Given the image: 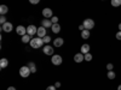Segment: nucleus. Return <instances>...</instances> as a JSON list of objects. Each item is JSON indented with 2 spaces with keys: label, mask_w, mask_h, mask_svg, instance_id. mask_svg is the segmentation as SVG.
<instances>
[{
  "label": "nucleus",
  "mask_w": 121,
  "mask_h": 90,
  "mask_svg": "<svg viewBox=\"0 0 121 90\" xmlns=\"http://www.w3.org/2000/svg\"><path fill=\"white\" fill-rule=\"evenodd\" d=\"M32 48H40V47H44V41L41 37H35V38H32V41L29 42Z\"/></svg>",
  "instance_id": "obj_1"
},
{
  "label": "nucleus",
  "mask_w": 121,
  "mask_h": 90,
  "mask_svg": "<svg viewBox=\"0 0 121 90\" xmlns=\"http://www.w3.org/2000/svg\"><path fill=\"white\" fill-rule=\"evenodd\" d=\"M30 73H32V71H30V68H29L28 65L27 66H22L21 68H19V75H21V77H23V78L29 77Z\"/></svg>",
  "instance_id": "obj_2"
},
{
  "label": "nucleus",
  "mask_w": 121,
  "mask_h": 90,
  "mask_svg": "<svg viewBox=\"0 0 121 90\" xmlns=\"http://www.w3.org/2000/svg\"><path fill=\"white\" fill-rule=\"evenodd\" d=\"M82 24H84L85 29H87V30H91V29H93V28H95V22H93L91 18H87V19H85Z\"/></svg>",
  "instance_id": "obj_3"
},
{
  "label": "nucleus",
  "mask_w": 121,
  "mask_h": 90,
  "mask_svg": "<svg viewBox=\"0 0 121 90\" xmlns=\"http://www.w3.org/2000/svg\"><path fill=\"white\" fill-rule=\"evenodd\" d=\"M51 61H52V64L53 65H56V66H59L60 64H62V56L60 55H58V54H56V55H52V58H51Z\"/></svg>",
  "instance_id": "obj_4"
},
{
  "label": "nucleus",
  "mask_w": 121,
  "mask_h": 90,
  "mask_svg": "<svg viewBox=\"0 0 121 90\" xmlns=\"http://www.w3.org/2000/svg\"><path fill=\"white\" fill-rule=\"evenodd\" d=\"M36 33H38V29H36L35 25H29V26H27V34H28V35L34 36V35H36Z\"/></svg>",
  "instance_id": "obj_5"
},
{
  "label": "nucleus",
  "mask_w": 121,
  "mask_h": 90,
  "mask_svg": "<svg viewBox=\"0 0 121 90\" xmlns=\"http://www.w3.org/2000/svg\"><path fill=\"white\" fill-rule=\"evenodd\" d=\"M43 51H44V53L46 55H53V47L52 46H48V45L44 46L43 47Z\"/></svg>",
  "instance_id": "obj_6"
},
{
  "label": "nucleus",
  "mask_w": 121,
  "mask_h": 90,
  "mask_svg": "<svg viewBox=\"0 0 121 90\" xmlns=\"http://www.w3.org/2000/svg\"><path fill=\"white\" fill-rule=\"evenodd\" d=\"M12 28H13V25L10 23V22H6L5 24L1 25V30H3V31H5V33H10L12 30Z\"/></svg>",
  "instance_id": "obj_7"
},
{
  "label": "nucleus",
  "mask_w": 121,
  "mask_h": 90,
  "mask_svg": "<svg viewBox=\"0 0 121 90\" xmlns=\"http://www.w3.org/2000/svg\"><path fill=\"white\" fill-rule=\"evenodd\" d=\"M16 33H17L18 35L23 36V35H26V34H27V28H26V26H23V25H18V26L16 28Z\"/></svg>",
  "instance_id": "obj_8"
},
{
  "label": "nucleus",
  "mask_w": 121,
  "mask_h": 90,
  "mask_svg": "<svg viewBox=\"0 0 121 90\" xmlns=\"http://www.w3.org/2000/svg\"><path fill=\"white\" fill-rule=\"evenodd\" d=\"M43 16L45 17V18H52L53 16H52V10L51 8H48V7H46V8H44L43 10Z\"/></svg>",
  "instance_id": "obj_9"
},
{
  "label": "nucleus",
  "mask_w": 121,
  "mask_h": 90,
  "mask_svg": "<svg viewBox=\"0 0 121 90\" xmlns=\"http://www.w3.org/2000/svg\"><path fill=\"white\" fill-rule=\"evenodd\" d=\"M36 35H38V37H45L46 36V28L45 26H40V28H38V33H36Z\"/></svg>",
  "instance_id": "obj_10"
},
{
  "label": "nucleus",
  "mask_w": 121,
  "mask_h": 90,
  "mask_svg": "<svg viewBox=\"0 0 121 90\" xmlns=\"http://www.w3.org/2000/svg\"><path fill=\"white\" fill-rule=\"evenodd\" d=\"M84 60H85V54H82V53L75 54V56H74V61L75 63H82Z\"/></svg>",
  "instance_id": "obj_11"
},
{
  "label": "nucleus",
  "mask_w": 121,
  "mask_h": 90,
  "mask_svg": "<svg viewBox=\"0 0 121 90\" xmlns=\"http://www.w3.org/2000/svg\"><path fill=\"white\" fill-rule=\"evenodd\" d=\"M52 24H53V23L51 22V19H48V18H45L44 21L41 22V25H43V26H45L46 29H47V28H51V26H52Z\"/></svg>",
  "instance_id": "obj_12"
},
{
  "label": "nucleus",
  "mask_w": 121,
  "mask_h": 90,
  "mask_svg": "<svg viewBox=\"0 0 121 90\" xmlns=\"http://www.w3.org/2000/svg\"><path fill=\"white\" fill-rule=\"evenodd\" d=\"M63 38L62 37H57V38H55V41H53V46H56V47H62L63 46Z\"/></svg>",
  "instance_id": "obj_13"
},
{
  "label": "nucleus",
  "mask_w": 121,
  "mask_h": 90,
  "mask_svg": "<svg viewBox=\"0 0 121 90\" xmlns=\"http://www.w3.org/2000/svg\"><path fill=\"white\" fill-rule=\"evenodd\" d=\"M51 30H52V33H53V34H58V33L60 31V25H59L58 23H55V24H52Z\"/></svg>",
  "instance_id": "obj_14"
},
{
  "label": "nucleus",
  "mask_w": 121,
  "mask_h": 90,
  "mask_svg": "<svg viewBox=\"0 0 121 90\" xmlns=\"http://www.w3.org/2000/svg\"><path fill=\"white\" fill-rule=\"evenodd\" d=\"M82 54H86V53H90V45H82L81 48H80Z\"/></svg>",
  "instance_id": "obj_15"
},
{
  "label": "nucleus",
  "mask_w": 121,
  "mask_h": 90,
  "mask_svg": "<svg viewBox=\"0 0 121 90\" xmlns=\"http://www.w3.org/2000/svg\"><path fill=\"white\" fill-rule=\"evenodd\" d=\"M7 12H9V7L6 5H1V6H0V13H1V16L6 15Z\"/></svg>",
  "instance_id": "obj_16"
},
{
  "label": "nucleus",
  "mask_w": 121,
  "mask_h": 90,
  "mask_svg": "<svg viewBox=\"0 0 121 90\" xmlns=\"http://www.w3.org/2000/svg\"><path fill=\"white\" fill-rule=\"evenodd\" d=\"M7 65H9V60H7V59L3 58L1 60H0V67H1V68H5V67H7Z\"/></svg>",
  "instance_id": "obj_17"
},
{
  "label": "nucleus",
  "mask_w": 121,
  "mask_h": 90,
  "mask_svg": "<svg viewBox=\"0 0 121 90\" xmlns=\"http://www.w3.org/2000/svg\"><path fill=\"white\" fill-rule=\"evenodd\" d=\"M81 37H82L84 40H87V38L90 37V30H87V29L82 30V31H81Z\"/></svg>",
  "instance_id": "obj_18"
},
{
  "label": "nucleus",
  "mask_w": 121,
  "mask_h": 90,
  "mask_svg": "<svg viewBox=\"0 0 121 90\" xmlns=\"http://www.w3.org/2000/svg\"><path fill=\"white\" fill-rule=\"evenodd\" d=\"M30 41H32V40H30V35L26 34V35L22 36V42H23V43H29Z\"/></svg>",
  "instance_id": "obj_19"
},
{
  "label": "nucleus",
  "mask_w": 121,
  "mask_h": 90,
  "mask_svg": "<svg viewBox=\"0 0 121 90\" xmlns=\"http://www.w3.org/2000/svg\"><path fill=\"white\" fill-rule=\"evenodd\" d=\"M28 66H29V68H30V71H32V73H35V72H36V66H35V64H34L33 61L28 63Z\"/></svg>",
  "instance_id": "obj_20"
},
{
  "label": "nucleus",
  "mask_w": 121,
  "mask_h": 90,
  "mask_svg": "<svg viewBox=\"0 0 121 90\" xmlns=\"http://www.w3.org/2000/svg\"><path fill=\"white\" fill-rule=\"evenodd\" d=\"M112 5H113L114 7L121 6V0H112Z\"/></svg>",
  "instance_id": "obj_21"
},
{
  "label": "nucleus",
  "mask_w": 121,
  "mask_h": 90,
  "mask_svg": "<svg viewBox=\"0 0 121 90\" xmlns=\"http://www.w3.org/2000/svg\"><path fill=\"white\" fill-rule=\"evenodd\" d=\"M107 76H108V78H109V79H114L116 75H115V72L112 70V71H108V75H107Z\"/></svg>",
  "instance_id": "obj_22"
},
{
  "label": "nucleus",
  "mask_w": 121,
  "mask_h": 90,
  "mask_svg": "<svg viewBox=\"0 0 121 90\" xmlns=\"http://www.w3.org/2000/svg\"><path fill=\"white\" fill-rule=\"evenodd\" d=\"M85 60H86V61H91V60H92V54H91V53H86L85 54Z\"/></svg>",
  "instance_id": "obj_23"
},
{
  "label": "nucleus",
  "mask_w": 121,
  "mask_h": 90,
  "mask_svg": "<svg viewBox=\"0 0 121 90\" xmlns=\"http://www.w3.org/2000/svg\"><path fill=\"white\" fill-rule=\"evenodd\" d=\"M43 41H44V43H46V45H47L50 41H51V37H50L48 35H46L45 37H43Z\"/></svg>",
  "instance_id": "obj_24"
},
{
  "label": "nucleus",
  "mask_w": 121,
  "mask_h": 90,
  "mask_svg": "<svg viewBox=\"0 0 121 90\" xmlns=\"http://www.w3.org/2000/svg\"><path fill=\"white\" fill-rule=\"evenodd\" d=\"M6 23V17H4V16H1V17H0V24H5Z\"/></svg>",
  "instance_id": "obj_25"
},
{
  "label": "nucleus",
  "mask_w": 121,
  "mask_h": 90,
  "mask_svg": "<svg viewBox=\"0 0 121 90\" xmlns=\"http://www.w3.org/2000/svg\"><path fill=\"white\" fill-rule=\"evenodd\" d=\"M113 68H114V65H113L112 63H109V64L107 65V70H108V71H112Z\"/></svg>",
  "instance_id": "obj_26"
},
{
  "label": "nucleus",
  "mask_w": 121,
  "mask_h": 90,
  "mask_svg": "<svg viewBox=\"0 0 121 90\" xmlns=\"http://www.w3.org/2000/svg\"><path fill=\"white\" fill-rule=\"evenodd\" d=\"M51 22L55 24V23H58V17H56V16H53L52 18H51Z\"/></svg>",
  "instance_id": "obj_27"
},
{
  "label": "nucleus",
  "mask_w": 121,
  "mask_h": 90,
  "mask_svg": "<svg viewBox=\"0 0 121 90\" xmlns=\"http://www.w3.org/2000/svg\"><path fill=\"white\" fill-rule=\"evenodd\" d=\"M29 3H30V4H33V5H36V4L40 3V0H29Z\"/></svg>",
  "instance_id": "obj_28"
},
{
  "label": "nucleus",
  "mask_w": 121,
  "mask_h": 90,
  "mask_svg": "<svg viewBox=\"0 0 121 90\" xmlns=\"http://www.w3.org/2000/svg\"><path fill=\"white\" fill-rule=\"evenodd\" d=\"M56 89H57V88H56L55 85H50V86L46 88V90H56Z\"/></svg>",
  "instance_id": "obj_29"
},
{
  "label": "nucleus",
  "mask_w": 121,
  "mask_h": 90,
  "mask_svg": "<svg viewBox=\"0 0 121 90\" xmlns=\"http://www.w3.org/2000/svg\"><path fill=\"white\" fill-rule=\"evenodd\" d=\"M115 36H116V38H117V40H121V31H120V30L116 33V35H115Z\"/></svg>",
  "instance_id": "obj_30"
},
{
  "label": "nucleus",
  "mask_w": 121,
  "mask_h": 90,
  "mask_svg": "<svg viewBox=\"0 0 121 90\" xmlns=\"http://www.w3.org/2000/svg\"><path fill=\"white\" fill-rule=\"evenodd\" d=\"M79 29L81 30V31H82V30H85V26H84V24H81V25H80V26H79Z\"/></svg>",
  "instance_id": "obj_31"
},
{
  "label": "nucleus",
  "mask_w": 121,
  "mask_h": 90,
  "mask_svg": "<svg viewBox=\"0 0 121 90\" xmlns=\"http://www.w3.org/2000/svg\"><path fill=\"white\" fill-rule=\"evenodd\" d=\"M55 86H56V88H59V86H60V83H59V82H56V83H55Z\"/></svg>",
  "instance_id": "obj_32"
},
{
  "label": "nucleus",
  "mask_w": 121,
  "mask_h": 90,
  "mask_svg": "<svg viewBox=\"0 0 121 90\" xmlns=\"http://www.w3.org/2000/svg\"><path fill=\"white\" fill-rule=\"evenodd\" d=\"M7 90H16V88H15V86H9Z\"/></svg>",
  "instance_id": "obj_33"
},
{
  "label": "nucleus",
  "mask_w": 121,
  "mask_h": 90,
  "mask_svg": "<svg viewBox=\"0 0 121 90\" xmlns=\"http://www.w3.org/2000/svg\"><path fill=\"white\" fill-rule=\"evenodd\" d=\"M119 30H120V31H121V23L119 24Z\"/></svg>",
  "instance_id": "obj_34"
},
{
  "label": "nucleus",
  "mask_w": 121,
  "mask_h": 90,
  "mask_svg": "<svg viewBox=\"0 0 121 90\" xmlns=\"http://www.w3.org/2000/svg\"><path fill=\"white\" fill-rule=\"evenodd\" d=\"M117 90H121V84H120V85L117 86Z\"/></svg>",
  "instance_id": "obj_35"
}]
</instances>
